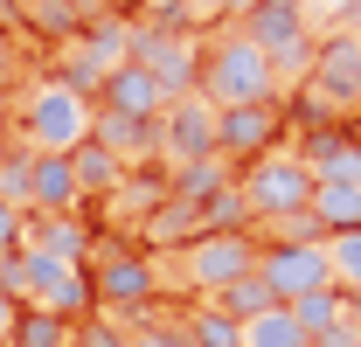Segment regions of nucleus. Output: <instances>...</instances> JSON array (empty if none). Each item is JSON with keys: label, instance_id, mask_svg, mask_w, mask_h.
Here are the masks:
<instances>
[{"label": "nucleus", "instance_id": "obj_32", "mask_svg": "<svg viewBox=\"0 0 361 347\" xmlns=\"http://www.w3.org/2000/svg\"><path fill=\"white\" fill-rule=\"evenodd\" d=\"M21 236H28V209L0 202V250H21Z\"/></svg>", "mask_w": 361, "mask_h": 347}, {"label": "nucleus", "instance_id": "obj_22", "mask_svg": "<svg viewBox=\"0 0 361 347\" xmlns=\"http://www.w3.org/2000/svg\"><path fill=\"white\" fill-rule=\"evenodd\" d=\"M7 347H77V327L56 319V312H42V305H21L14 341H7Z\"/></svg>", "mask_w": 361, "mask_h": 347}, {"label": "nucleus", "instance_id": "obj_18", "mask_svg": "<svg viewBox=\"0 0 361 347\" xmlns=\"http://www.w3.org/2000/svg\"><path fill=\"white\" fill-rule=\"evenodd\" d=\"M21 243H35V250H49V257H70V264H84V243H90V229L77 216H28V236Z\"/></svg>", "mask_w": 361, "mask_h": 347}, {"label": "nucleus", "instance_id": "obj_7", "mask_svg": "<svg viewBox=\"0 0 361 347\" xmlns=\"http://www.w3.org/2000/svg\"><path fill=\"white\" fill-rule=\"evenodd\" d=\"M264 257V243H257V229H202V236H188V285H202V292H223L236 278H250Z\"/></svg>", "mask_w": 361, "mask_h": 347}, {"label": "nucleus", "instance_id": "obj_36", "mask_svg": "<svg viewBox=\"0 0 361 347\" xmlns=\"http://www.w3.org/2000/svg\"><path fill=\"white\" fill-rule=\"evenodd\" d=\"M348 132H355V153H361V118H355V126H348Z\"/></svg>", "mask_w": 361, "mask_h": 347}, {"label": "nucleus", "instance_id": "obj_10", "mask_svg": "<svg viewBox=\"0 0 361 347\" xmlns=\"http://www.w3.org/2000/svg\"><path fill=\"white\" fill-rule=\"evenodd\" d=\"M257 271H264V285L278 292V305H292V299H306V292H319V285H334L326 243H264Z\"/></svg>", "mask_w": 361, "mask_h": 347}, {"label": "nucleus", "instance_id": "obj_31", "mask_svg": "<svg viewBox=\"0 0 361 347\" xmlns=\"http://www.w3.org/2000/svg\"><path fill=\"white\" fill-rule=\"evenodd\" d=\"M0 202H14V209H28V153H14V160H0Z\"/></svg>", "mask_w": 361, "mask_h": 347}, {"label": "nucleus", "instance_id": "obj_30", "mask_svg": "<svg viewBox=\"0 0 361 347\" xmlns=\"http://www.w3.org/2000/svg\"><path fill=\"white\" fill-rule=\"evenodd\" d=\"M133 347H195V334H188V319H153L133 334Z\"/></svg>", "mask_w": 361, "mask_h": 347}, {"label": "nucleus", "instance_id": "obj_5", "mask_svg": "<svg viewBox=\"0 0 361 347\" xmlns=\"http://www.w3.org/2000/svg\"><path fill=\"white\" fill-rule=\"evenodd\" d=\"M236 28H243V35L271 56V70H278V77L306 70V63H313V49H319L313 21H306V7H285V0H250Z\"/></svg>", "mask_w": 361, "mask_h": 347}, {"label": "nucleus", "instance_id": "obj_14", "mask_svg": "<svg viewBox=\"0 0 361 347\" xmlns=\"http://www.w3.org/2000/svg\"><path fill=\"white\" fill-rule=\"evenodd\" d=\"M313 181H361V153H355V132L348 126H306V153H299Z\"/></svg>", "mask_w": 361, "mask_h": 347}, {"label": "nucleus", "instance_id": "obj_16", "mask_svg": "<svg viewBox=\"0 0 361 347\" xmlns=\"http://www.w3.org/2000/svg\"><path fill=\"white\" fill-rule=\"evenodd\" d=\"M229 181H236V174H229V160H223V153H209V160H188V167L167 174V195H174V202H188V209H209Z\"/></svg>", "mask_w": 361, "mask_h": 347}, {"label": "nucleus", "instance_id": "obj_11", "mask_svg": "<svg viewBox=\"0 0 361 347\" xmlns=\"http://www.w3.org/2000/svg\"><path fill=\"white\" fill-rule=\"evenodd\" d=\"M90 285H97V305L118 319V312H139V305H153V257H139V250H111V257H97L90 271Z\"/></svg>", "mask_w": 361, "mask_h": 347}, {"label": "nucleus", "instance_id": "obj_20", "mask_svg": "<svg viewBox=\"0 0 361 347\" xmlns=\"http://www.w3.org/2000/svg\"><path fill=\"white\" fill-rule=\"evenodd\" d=\"M348 305H355L348 285H319V292H306V299H292V319L306 327V341H319L326 327H341V319H348Z\"/></svg>", "mask_w": 361, "mask_h": 347}, {"label": "nucleus", "instance_id": "obj_33", "mask_svg": "<svg viewBox=\"0 0 361 347\" xmlns=\"http://www.w3.org/2000/svg\"><path fill=\"white\" fill-rule=\"evenodd\" d=\"M14 319H21V299H14V292H0V347L14 341Z\"/></svg>", "mask_w": 361, "mask_h": 347}, {"label": "nucleus", "instance_id": "obj_19", "mask_svg": "<svg viewBox=\"0 0 361 347\" xmlns=\"http://www.w3.org/2000/svg\"><path fill=\"white\" fill-rule=\"evenodd\" d=\"M7 7H21V21L42 42H77V28H84V7L77 0H7Z\"/></svg>", "mask_w": 361, "mask_h": 347}, {"label": "nucleus", "instance_id": "obj_15", "mask_svg": "<svg viewBox=\"0 0 361 347\" xmlns=\"http://www.w3.org/2000/svg\"><path fill=\"white\" fill-rule=\"evenodd\" d=\"M90 139H104L126 167H139V160L153 153V126H146V118H126V111H111V104L90 111Z\"/></svg>", "mask_w": 361, "mask_h": 347}, {"label": "nucleus", "instance_id": "obj_39", "mask_svg": "<svg viewBox=\"0 0 361 347\" xmlns=\"http://www.w3.org/2000/svg\"><path fill=\"white\" fill-rule=\"evenodd\" d=\"M355 118H361V111H355Z\"/></svg>", "mask_w": 361, "mask_h": 347}, {"label": "nucleus", "instance_id": "obj_17", "mask_svg": "<svg viewBox=\"0 0 361 347\" xmlns=\"http://www.w3.org/2000/svg\"><path fill=\"white\" fill-rule=\"evenodd\" d=\"M70 174H77L84 195H118V181H126L133 167H126L104 139H77V146H70Z\"/></svg>", "mask_w": 361, "mask_h": 347}, {"label": "nucleus", "instance_id": "obj_8", "mask_svg": "<svg viewBox=\"0 0 361 347\" xmlns=\"http://www.w3.org/2000/svg\"><path fill=\"white\" fill-rule=\"evenodd\" d=\"M216 153V104L195 90V97H174L160 118H153V160L167 167H188V160H209Z\"/></svg>", "mask_w": 361, "mask_h": 347}, {"label": "nucleus", "instance_id": "obj_2", "mask_svg": "<svg viewBox=\"0 0 361 347\" xmlns=\"http://www.w3.org/2000/svg\"><path fill=\"white\" fill-rule=\"evenodd\" d=\"M236 188H243L250 222H285V216H299V209H313L319 181H313V167L299 153H264V160L236 167Z\"/></svg>", "mask_w": 361, "mask_h": 347}, {"label": "nucleus", "instance_id": "obj_28", "mask_svg": "<svg viewBox=\"0 0 361 347\" xmlns=\"http://www.w3.org/2000/svg\"><path fill=\"white\" fill-rule=\"evenodd\" d=\"M202 229H250V209H243V188H236V181L202 209Z\"/></svg>", "mask_w": 361, "mask_h": 347}, {"label": "nucleus", "instance_id": "obj_6", "mask_svg": "<svg viewBox=\"0 0 361 347\" xmlns=\"http://www.w3.org/2000/svg\"><path fill=\"white\" fill-rule=\"evenodd\" d=\"M21 250H28V285H21V299H28V305H42V312L70 319V327L97 312V285H90L84 264L49 257V250H35V243H21Z\"/></svg>", "mask_w": 361, "mask_h": 347}, {"label": "nucleus", "instance_id": "obj_35", "mask_svg": "<svg viewBox=\"0 0 361 347\" xmlns=\"http://www.w3.org/2000/svg\"><path fill=\"white\" fill-rule=\"evenodd\" d=\"M84 347H133V334H118V327H97Z\"/></svg>", "mask_w": 361, "mask_h": 347}, {"label": "nucleus", "instance_id": "obj_34", "mask_svg": "<svg viewBox=\"0 0 361 347\" xmlns=\"http://www.w3.org/2000/svg\"><path fill=\"white\" fill-rule=\"evenodd\" d=\"M14 70H21V56H14V42H7V35H0V90L14 84Z\"/></svg>", "mask_w": 361, "mask_h": 347}, {"label": "nucleus", "instance_id": "obj_3", "mask_svg": "<svg viewBox=\"0 0 361 347\" xmlns=\"http://www.w3.org/2000/svg\"><path fill=\"white\" fill-rule=\"evenodd\" d=\"M90 97H77L70 84H35L28 90V104H21V139H28V153H70L77 139H90Z\"/></svg>", "mask_w": 361, "mask_h": 347}, {"label": "nucleus", "instance_id": "obj_21", "mask_svg": "<svg viewBox=\"0 0 361 347\" xmlns=\"http://www.w3.org/2000/svg\"><path fill=\"white\" fill-rule=\"evenodd\" d=\"M313 216L334 229H361V181H319L313 188Z\"/></svg>", "mask_w": 361, "mask_h": 347}, {"label": "nucleus", "instance_id": "obj_24", "mask_svg": "<svg viewBox=\"0 0 361 347\" xmlns=\"http://www.w3.org/2000/svg\"><path fill=\"white\" fill-rule=\"evenodd\" d=\"M209 299L223 305L229 319H257V312H271V305H278V292L264 285V271H250V278H236V285H223V292H209Z\"/></svg>", "mask_w": 361, "mask_h": 347}, {"label": "nucleus", "instance_id": "obj_29", "mask_svg": "<svg viewBox=\"0 0 361 347\" xmlns=\"http://www.w3.org/2000/svg\"><path fill=\"white\" fill-rule=\"evenodd\" d=\"M243 7H250V0H174V21L195 35L202 21H216V14H243Z\"/></svg>", "mask_w": 361, "mask_h": 347}, {"label": "nucleus", "instance_id": "obj_1", "mask_svg": "<svg viewBox=\"0 0 361 347\" xmlns=\"http://www.w3.org/2000/svg\"><path fill=\"white\" fill-rule=\"evenodd\" d=\"M202 97L223 111V104H257V97H278V70H271V56L243 28H216L209 42H202Z\"/></svg>", "mask_w": 361, "mask_h": 347}, {"label": "nucleus", "instance_id": "obj_27", "mask_svg": "<svg viewBox=\"0 0 361 347\" xmlns=\"http://www.w3.org/2000/svg\"><path fill=\"white\" fill-rule=\"evenodd\" d=\"M326 257H334V285L361 292V229H334L326 236Z\"/></svg>", "mask_w": 361, "mask_h": 347}, {"label": "nucleus", "instance_id": "obj_23", "mask_svg": "<svg viewBox=\"0 0 361 347\" xmlns=\"http://www.w3.org/2000/svg\"><path fill=\"white\" fill-rule=\"evenodd\" d=\"M243 347H313V341H306V327L292 319V305H271L257 319H243Z\"/></svg>", "mask_w": 361, "mask_h": 347}, {"label": "nucleus", "instance_id": "obj_25", "mask_svg": "<svg viewBox=\"0 0 361 347\" xmlns=\"http://www.w3.org/2000/svg\"><path fill=\"white\" fill-rule=\"evenodd\" d=\"M56 84H70L77 97H97V90H104V63H97L84 42H63V70H56Z\"/></svg>", "mask_w": 361, "mask_h": 347}, {"label": "nucleus", "instance_id": "obj_4", "mask_svg": "<svg viewBox=\"0 0 361 347\" xmlns=\"http://www.w3.org/2000/svg\"><path fill=\"white\" fill-rule=\"evenodd\" d=\"M285 132H292L285 90H278V97H257V104H223V111H216V153H223L229 167H250V160L278 153Z\"/></svg>", "mask_w": 361, "mask_h": 347}, {"label": "nucleus", "instance_id": "obj_37", "mask_svg": "<svg viewBox=\"0 0 361 347\" xmlns=\"http://www.w3.org/2000/svg\"><path fill=\"white\" fill-rule=\"evenodd\" d=\"M285 7H306V0H285Z\"/></svg>", "mask_w": 361, "mask_h": 347}, {"label": "nucleus", "instance_id": "obj_26", "mask_svg": "<svg viewBox=\"0 0 361 347\" xmlns=\"http://www.w3.org/2000/svg\"><path fill=\"white\" fill-rule=\"evenodd\" d=\"M188 334H195V347H243V319H229L223 305H202L188 319Z\"/></svg>", "mask_w": 361, "mask_h": 347}, {"label": "nucleus", "instance_id": "obj_9", "mask_svg": "<svg viewBox=\"0 0 361 347\" xmlns=\"http://www.w3.org/2000/svg\"><path fill=\"white\" fill-rule=\"evenodd\" d=\"M306 97L319 111H361V35H326L306 63Z\"/></svg>", "mask_w": 361, "mask_h": 347}, {"label": "nucleus", "instance_id": "obj_13", "mask_svg": "<svg viewBox=\"0 0 361 347\" xmlns=\"http://www.w3.org/2000/svg\"><path fill=\"white\" fill-rule=\"evenodd\" d=\"M84 188L70 174V153H28V216H77Z\"/></svg>", "mask_w": 361, "mask_h": 347}, {"label": "nucleus", "instance_id": "obj_12", "mask_svg": "<svg viewBox=\"0 0 361 347\" xmlns=\"http://www.w3.org/2000/svg\"><path fill=\"white\" fill-rule=\"evenodd\" d=\"M97 104H111V111H126V118H146V126H153L174 97H167V84H160L146 63H111V70H104V90H97Z\"/></svg>", "mask_w": 361, "mask_h": 347}, {"label": "nucleus", "instance_id": "obj_38", "mask_svg": "<svg viewBox=\"0 0 361 347\" xmlns=\"http://www.w3.org/2000/svg\"><path fill=\"white\" fill-rule=\"evenodd\" d=\"M0 7H7V0H0Z\"/></svg>", "mask_w": 361, "mask_h": 347}]
</instances>
